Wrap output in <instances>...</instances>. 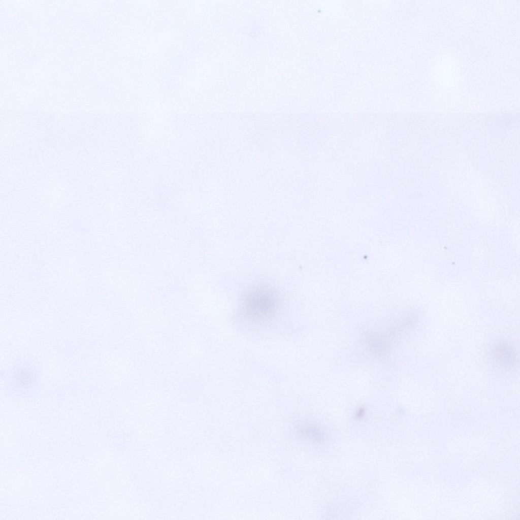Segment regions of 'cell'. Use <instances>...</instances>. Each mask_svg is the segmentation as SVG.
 I'll return each mask as SVG.
<instances>
[{
    "label": "cell",
    "mask_w": 520,
    "mask_h": 520,
    "mask_svg": "<svg viewBox=\"0 0 520 520\" xmlns=\"http://www.w3.org/2000/svg\"><path fill=\"white\" fill-rule=\"evenodd\" d=\"M243 308L245 314L253 319L262 318L273 312L276 307V300L267 289H254L243 300Z\"/></svg>",
    "instance_id": "cell-1"
},
{
    "label": "cell",
    "mask_w": 520,
    "mask_h": 520,
    "mask_svg": "<svg viewBox=\"0 0 520 520\" xmlns=\"http://www.w3.org/2000/svg\"><path fill=\"white\" fill-rule=\"evenodd\" d=\"M494 360L503 366H509L514 364L515 354L512 347L505 343H499L493 349Z\"/></svg>",
    "instance_id": "cell-2"
}]
</instances>
